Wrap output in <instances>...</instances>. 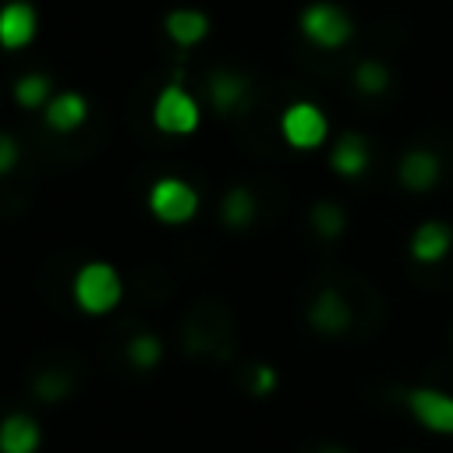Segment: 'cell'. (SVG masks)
Wrapping results in <instances>:
<instances>
[{"instance_id": "6da1fadb", "label": "cell", "mask_w": 453, "mask_h": 453, "mask_svg": "<svg viewBox=\"0 0 453 453\" xmlns=\"http://www.w3.org/2000/svg\"><path fill=\"white\" fill-rule=\"evenodd\" d=\"M120 294H124V283L110 262H88L74 273V301L88 315H103V311L117 308Z\"/></svg>"}, {"instance_id": "7a4b0ae2", "label": "cell", "mask_w": 453, "mask_h": 453, "mask_svg": "<svg viewBox=\"0 0 453 453\" xmlns=\"http://www.w3.org/2000/svg\"><path fill=\"white\" fill-rule=\"evenodd\" d=\"M301 32L315 42V46H326V50H340L350 35H354V18L340 7V4H329V0H315L301 11Z\"/></svg>"}, {"instance_id": "3957f363", "label": "cell", "mask_w": 453, "mask_h": 453, "mask_svg": "<svg viewBox=\"0 0 453 453\" xmlns=\"http://www.w3.org/2000/svg\"><path fill=\"white\" fill-rule=\"evenodd\" d=\"M152 120H156V127L166 131V134H188V131L198 127V103L191 99V92H184L180 81H170V85H163V92L156 96Z\"/></svg>"}, {"instance_id": "277c9868", "label": "cell", "mask_w": 453, "mask_h": 453, "mask_svg": "<svg viewBox=\"0 0 453 453\" xmlns=\"http://www.w3.org/2000/svg\"><path fill=\"white\" fill-rule=\"evenodd\" d=\"M149 209L163 223H188L198 212V195L180 177H163L149 191Z\"/></svg>"}, {"instance_id": "5b68a950", "label": "cell", "mask_w": 453, "mask_h": 453, "mask_svg": "<svg viewBox=\"0 0 453 453\" xmlns=\"http://www.w3.org/2000/svg\"><path fill=\"white\" fill-rule=\"evenodd\" d=\"M280 131H283V138H287L294 149H315V145L326 142L329 124H326V113H322L319 106H311V103H294V106H287V113H283V120H280Z\"/></svg>"}, {"instance_id": "8992f818", "label": "cell", "mask_w": 453, "mask_h": 453, "mask_svg": "<svg viewBox=\"0 0 453 453\" xmlns=\"http://www.w3.org/2000/svg\"><path fill=\"white\" fill-rule=\"evenodd\" d=\"M407 411L428 428V432H442L453 435V396L428 389V386H414L407 393Z\"/></svg>"}, {"instance_id": "52a82bcc", "label": "cell", "mask_w": 453, "mask_h": 453, "mask_svg": "<svg viewBox=\"0 0 453 453\" xmlns=\"http://www.w3.org/2000/svg\"><path fill=\"white\" fill-rule=\"evenodd\" d=\"M350 319H354L350 301H347V297H343L336 287L319 290V294H315V301H311V308H308V322H311L319 333H326V336L347 333Z\"/></svg>"}, {"instance_id": "ba28073f", "label": "cell", "mask_w": 453, "mask_h": 453, "mask_svg": "<svg viewBox=\"0 0 453 453\" xmlns=\"http://www.w3.org/2000/svg\"><path fill=\"white\" fill-rule=\"evenodd\" d=\"M35 25H39V21H35V7H32V4H25V0L4 4V11H0V42H4L7 50H18V46L32 42Z\"/></svg>"}, {"instance_id": "9c48e42d", "label": "cell", "mask_w": 453, "mask_h": 453, "mask_svg": "<svg viewBox=\"0 0 453 453\" xmlns=\"http://www.w3.org/2000/svg\"><path fill=\"white\" fill-rule=\"evenodd\" d=\"M39 439L42 432L28 414H7L0 421V453H35Z\"/></svg>"}, {"instance_id": "30bf717a", "label": "cell", "mask_w": 453, "mask_h": 453, "mask_svg": "<svg viewBox=\"0 0 453 453\" xmlns=\"http://www.w3.org/2000/svg\"><path fill=\"white\" fill-rule=\"evenodd\" d=\"M439 180V156L428 149H411L400 159V184L411 191H428Z\"/></svg>"}, {"instance_id": "8fae6325", "label": "cell", "mask_w": 453, "mask_h": 453, "mask_svg": "<svg viewBox=\"0 0 453 453\" xmlns=\"http://www.w3.org/2000/svg\"><path fill=\"white\" fill-rule=\"evenodd\" d=\"M449 244H453V230H449L446 223H439V219H428V223H421V226L414 230V237H411V255H414L418 262H439V258L449 251Z\"/></svg>"}, {"instance_id": "7c38bea8", "label": "cell", "mask_w": 453, "mask_h": 453, "mask_svg": "<svg viewBox=\"0 0 453 453\" xmlns=\"http://www.w3.org/2000/svg\"><path fill=\"white\" fill-rule=\"evenodd\" d=\"M329 163H333L336 173H347V177L361 173V170L368 166V142H365V134L343 131V134L336 138L333 152H329Z\"/></svg>"}, {"instance_id": "4fadbf2b", "label": "cell", "mask_w": 453, "mask_h": 453, "mask_svg": "<svg viewBox=\"0 0 453 453\" xmlns=\"http://www.w3.org/2000/svg\"><path fill=\"white\" fill-rule=\"evenodd\" d=\"M166 35L177 42V46H195L198 39H205L209 32V18L205 11H195V7H177L166 14Z\"/></svg>"}, {"instance_id": "5bb4252c", "label": "cell", "mask_w": 453, "mask_h": 453, "mask_svg": "<svg viewBox=\"0 0 453 453\" xmlns=\"http://www.w3.org/2000/svg\"><path fill=\"white\" fill-rule=\"evenodd\" d=\"M209 96H212V106H216L219 113H230V110H237L241 99L248 96V78L237 74V71L219 67V71L209 74Z\"/></svg>"}, {"instance_id": "9a60e30c", "label": "cell", "mask_w": 453, "mask_h": 453, "mask_svg": "<svg viewBox=\"0 0 453 453\" xmlns=\"http://www.w3.org/2000/svg\"><path fill=\"white\" fill-rule=\"evenodd\" d=\"M85 113H88V106H85V99L78 92H60V96H53L46 103V124L53 131H60V134L74 131L85 120Z\"/></svg>"}, {"instance_id": "2e32d148", "label": "cell", "mask_w": 453, "mask_h": 453, "mask_svg": "<svg viewBox=\"0 0 453 453\" xmlns=\"http://www.w3.org/2000/svg\"><path fill=\"white\" fill-rule=\"evenodd\" d=\"M223 223L226 226H248L251 216H255V198L248 188H230L226 198H223Z\"/></svg>"}, {"instance_id": "e0dca14e", "label": "cell", "mask_w": 453, "mask_h": 453, "mask_svg": "<svg viewBox=\"0 0 453 453\" xmlns=\"http://www.w3.org/2000/svg\"><path fill=\"white\" fill-rule=\"evenodd\" d=\"M14 99L25 106V110H35L42 103H50V78L46 74H21L14 81Z\"/></svg>"}, {"instance_id": "ac0fdd59", "label": "cell", "mask_w": 453, "mask_h": 453, "mask_svg": "<svg viewBox=\"0 0 453 453\" xmlns=\"http://www.w3.org/2000/svg\"><path fill=\"white\" fill-rule=\"evenodd\" d=\"M311 223H315V230H319L322 237H336V234L343 230L347 216H343V209H340L336 202H319V205L311 209Z\"/></svg>"}, {"instance_id": "d6986e66", "label": "cell", "mask_w": 453, "mask_h": 453, "mask_svg": "<svg viewBox=\"0 0 453 453\" xmlns=\"http://www.w3.org/2000/svg\"><path fill=\"white\" fill-rule=\"evenodd\" d=\"M354 81H357V88H361L365 96H375V92L386 88L389 74H386V67H382L379 60H361L357 71H354Z\"/></svg>"}, {"instance_id": "ffe728a7", "label": "cell", "mask_w": 453, "mask_h": 453, "mask_svg": "<svg viewBox=\"0 0 453 453\" xmlns=\"http://www.w3.org/2000/svg\"><path fill=\"white\" fill-rule=\"evenodd\" d=\"M159 354H163V343H159L156 336H134V340L127 343V357H131L138 368H152V365L159 361Z\"/></svg>"}, {"instance_id": "44dd1931", "label": "cell", "mask_w": 453, "mask_h": 453, "mask_svg": "<svg viewBox=\"0 0 453 453\" xmlns=\"http://www.w3.org/2000/svg\"><path fill=\"white\" fill-rule=\"evenodd\" d=\"M67 389H71V379L64 372H42L35 379V396H42V400H60V396H67Z\"/></svg>"}, {"instance_id": "7402d4cb", "label": "cell", "mask_w": 453, "mask_h": 453, "mask_svg": "<svg viewBox=\"0 0 453 453\" xmlns=\"http://www.w3.org/2000/svg\"><path fill=\"white\" fill-rule=\"evenodd\" d=\"M14 163H18V142L0 131V173L14 170Z\"/></svg>"}, {"instance_id": "603a6c76", "label": "cell", "mask_w": 453, "mask_h": 453, "mask_svg": "<svg viewBox=\"0 0 453 453\" xmlns=\"http://www.w3.org/2000/svg\"><path fill=\"white\" fill-rule=\"evenodd\" d=\"M276 386V372L269 368V365H262L258 372H255V393H269Z\"/></svg>"}, {"instance_id": "cb8c5ba5", "label": "cell", "mask_w": 453, "mask_h": 453, "mask_svg": "<svg viewBox=\"0 0 453 453\" xmlns=\"http://www.w3.org/2000/svg\"><path fill=\"white\" fill-rule=\"evenodd\" d=\"M319 453H347V449H343V446H333V442H329V446H322Z\"/></svg>"}]
</instances>
